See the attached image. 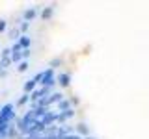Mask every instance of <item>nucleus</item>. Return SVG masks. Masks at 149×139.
Here are the masks:
<instances>
[{
    "instance_id": "f257e3e1",
    "label": "nucleus",
    "mask_w": 149,
    "mask_h": 139,
    "mask_svg": "<svg viewBox=\"0 0 149 139\" xmlns=\"http://www.w3.org/2000/svg\"><path fill=\"white\" fill-rule=\"evenodd\" d=\"M39 83L43 87H49V89L54 85V83H56V78H54V71H52V69H47V71H43V76H41V82Z\"/></svg>"
},
{
    "instance_id": "f03ea898",
    "label": "nucleus",
    "mask_w": 149,
    "mask_h": 139,
    "mask_svg": "<svg viewBox=\"0 0 149 139\" xmlns=\"http://www.w3.org/2000/svg\"><path fill=\"white\" fill-rule=\"evenodd\" d=\"M73 113H74V111L73 109H65V111H60V113H56V120H54V122H65V120H67L69 117H73Z\"/></svg>"
},
{
    "instance_id": "7ed1b4c3",
    "label": "nucleus",
    "mask_w": 149,
    "mask_h": 139,
    "mask_svg": "<svg viewBox=\"0 0 149 139\" xmlns=\"http://www.w3.org/2000/svg\"><path fill=\"white\" fill-rule=\"evenodd\" d=\"M17 43H19V46H21V50H28L30 45H32V39H30V35H21Z\"/></svg>"
},
{
    "instance_id": "20e7f679",
    "label": "nucleus",
    "mask_w": 149,
    "mask_h": 139,
    "mask_svg": "<svg viewBox=\"0 0 149 139\" xmlns=\"http://www.w3.org/2000/svg\"><path fill=\"white\" fill-rule=\"evenodd\" d=\"M56 82H58V83H60L62 87H67L69 83H71V76H69L67 72H62V74H60L58 78H56Z\"/></svg>"
},
{
    "instance_id": "39448f33",
    "label": "nucleus",
    "mask_w": 149,
    "mask_h": 139,
    "mask_svg": "<svg viewBox=\"0 0 149 139\" xmlns=\"http://www.w3.org/2000/svg\"><path fill=\"white\" fill-rule=\"evenodd\" d=\"M36 15H37L36 8H28L26 11H24V15H22V17H24V22H28V21H32V19H34Z\"/></svg>"
},
{
    "instance_id": "423d86ee",
    "label": "nucleus",
    "mask_w": 149,
    "mask_h": 139,
    "mask_svg": "<svg viewBox=\"0 0 149 139\" xmlns=\"http://www.w3.org/2000/svg\"><path fill=\"white\" fill-rule=\"evenodd\" d=\"M77 132H78V136H80V133H84V136H90V128H88V124H84V122L77 124Z\"/></svg>"
},
{
    "instance_id": "0eeeda50",
    "label": "nucleus",
    "mask_w": 149,
    "mask_h": 139,
    "mask_svg": "<svg viewBox=\"0 0 149 139\" xmlns=\"http://www.w3.org/2000/svg\"><path fill=\"white\" fill-rule=\"evenodd\" d=\"M58 109H60V111L71 109V100H60V102H58Z\"/></svg>"
},
{
    "instance_id": "6e6552de",
    "label": "nucleus",
    "mask_w": 149,
    "mask_h": 139,
    "mask_svg": "<svg viewBox=\"0 0 149 139\" xmlns=\"http://www.w3.org/2000/svg\"><path fill=\"white\" fill-rule=\"evenodd\" d=\"M36 80H34V78H32V80H28L26 83H24V93H26V95H28V93H30V91H34V87H36Z\"/></svg>"
},
{
    "instance_id": "1a4fd4ad",
    "label": "nucleus",
    "mask_w": 149,
    "mask_h": 139,
    "mask_svg": "<svg viewBox=\"0 0 149 139\" xmlns=\"http://www.w3.org/2000/svg\"><path fill=\"white\" fill-rule=\"evenodd\" d=\"M41 17H43V19H50V17H52V8H45L43 11H41Z\"/></svg>"
},
{
    "instance_id": "9d476101",
    "label": "nucleus",
    "mask_w": 149,
    "mask_h": 139,
    "mask_svg": "<svg viewBox=\"0 0 149 139\" xmlns=\"http://www.w3.org/2000/svg\"><path fill=\"white\" fill-rule=\"evenodd\" d=\"M9 59H11V63H17V61H21V52H13L11 56H9Z\"/></svg>"
},
{
    "instance_id": "9b49d317",
    "label": "nucleus",
    "mask_w": 149,
    "mask_h": 139,
    "mask_svg": "<svg viewBox=\"0 0 149 139\" xmlns=\"http://www.w3.org/2000/svg\"><path fill=\"white\" fill-rule=\"evenodd\" d=\"M28 100H30V95H26V93H24V95H22L21 96V98H19L17 100V106H22V104H26V102Z\"/></svg>"
},
{
    "instance_id": "f8f14e48",
    "label": "nucleus",
    "mask_w": 149,
    "mask_h": 139,
    "mask_svg": "<svg viewBox=\"0 0 149 139\" xmlns=\"http://www.w3.org/2000/svg\"><path fill=\"white\" fill-rule=\"evenodd\" d=\"M60 139H84L82 136H78V133H67V136H63V137H60Z\"/></svg>"
},
{
    "instance_id": "ddd939ff",
    "label": "nucleus",
    "mask_w": 149,
    "mask_h": 139,
    "mask_svg": "<svg viewBox=\"0 0 149 139\" xmlns=\"http://www.w3.org/2000/svg\"><path fill=\"white\" fill-rule=\"evenodd\" d=\"M58 65H62V59H60V58H54L52 61H50V67L49 69H52V71H54V67H58Z\"/></svg>"
},
{
    "instance_id": "4468645a",
    "label": "nucleus",
    "mask_w": 149,
    "mask_h": 139,
    "mask_svg": "<svg viewBox=\"0 0 149 139\" xmlns=\"http://www.w3.org/2000/svg\"><path fill=\"white\" fill-rule=\"evenodd\" d=\"M26 69H28V61H21V63H19V72H24Z\"/></svg>"
},
{
    "instance_id": "2eb2a0df",
    "label": "nucleus",
    "mask_w": 149,
    "mask_h": 139,
    "mask_svg": "<svg viewBox=\"0 0 149 139\" xmlns=\"http://www.w3.org/2000/svg\"><path fill=\"white\" fill-rule=\"evenodd\" d=\"M9 37H11L13 41L19 39V28H15V30H11V32H9Z\"/></svg>"
},
{
    "instance_id": "dca6fc26",
    "label": "nucleus",
    "mask_w": 149,
    "mask_h": 139,
    "mask_svg": "<svg viewBox=\"0 0 149 139\" xmlns=\"http://www.w3.org/2000/svg\"><path fill=\"white\" fill-rule=\"evenodd\" d=\"M9 50H11V54H13V52H21V46H19V43H17V41H15V45H13Z\"/></svg>"
},
{
    "instance_id": "f3484780",
    "label": "nucleus",
    "mask_w": 149,
    "mask_h": 139,
    "mask_svg": "<svg viewBox=\"0 0 149 139\" xmlns=\"http://www.w3.org/2000/svg\"><path fill=\"white\" fill-rule=\"evenodd\" d=\"M28 30V22H22L21 26H19V32H26Z\"/></svg>"
},
{
    "instance_id": "a211bd4d",
    "label": "nucleus",
    "mask_w": 149,
    "mask_h": 139,
    "mask_svg": "<svg viewBox=\"0 0 149 139\" xmlns=\"http://www.w3.org/2000/svg\"><path fill=\"white\" fill-rule=\"evenodd\" d=\"M30 56V48L28 50H21V58H28Z\"/></svg>"
},
{
    "instance_id": "6ab92c4d",
    "label": "nucleus",
    "mask_w": 149,
    "mask_h": 139,
    "mask_svg": "<svg viewBox=\"0 0 149 139\" xmlns=\"http://www.w3.org/2000/svg\"><path fill=\"white\" fill-rule=\"evenodd\" d=\"M6 30V21H0V32Z\"/></svg>"
},
{
    "instance_id": "aec40b11",
    "label": "nucleus",
    "mask_w": 149,
    "mask_h": 139,
    "mask_svg": "<svg viewBox=\"0 0 149 139\" xmlns=\"http://www.w3.org/2000/svg\"><path fill=\"white\" fill-rule=\"evenodd\" d=\"M39 139H56V137H50V136H39Z\"/></svg>"
},
{
    "instance_id": "412c9836",
    "label": "nucleus",
    "mask_w": 149,
    "mask_h": 139,
    "mask_svg": "<svg viewBox=\"0 0 149 139\" xmlns=\"http://www.w3.org/2000/svg\"><path fill=\"white\" fill-rule=\"evenodd\" d=\"M84 139H97V137H91V136H86V137H84Z\"/></svg>"
},
{
    "instance_id": "4be33fe9",
    "label": "nucleus",
    "mask_w": 149,
    "mask_h": 139,
    "mask_svg": "<svg viewBox=\"0 0 149 139\" xmlns=\"http://www.w3.org/2000/svg\"><path fill=\"white\" fill-rule=\"evenodd\" d=\"M0 109H2V106H0Z\"/></svg>"
}]
</instances>
